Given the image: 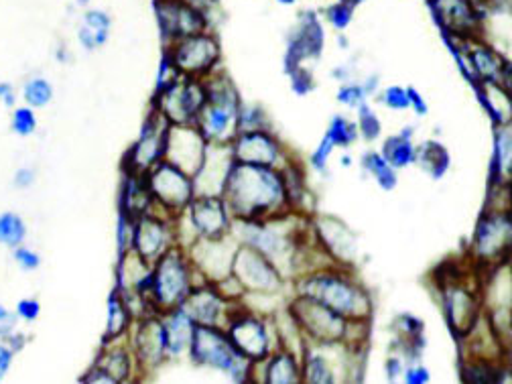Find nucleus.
Masks as SVG:
<instances>
[{
    "instance_id": "obj_1",
    "label": "nucleus",
    "mask_w": 512,
    "mask_h": 384,
    "mask_svg": "<svg viewBox=\"0 0 512 384\" xmlns=\"http://www.w3.org/2000/svg\"><path fill=\"white\" fill-rule=\"evenodd\" d=\"M232 218L273 220L293 212L281 167L232 163L224 194Z\"/></svg>"
},
{
    "instance_id": "obj_2",
    "label": "nucleus",
    "mask_w": 512,
    "mask_h": 384,
    "mask_svg": "<svg viewBox=\"0 0 512 384\" xmlns=\"http://www.w3.org/2000/svg\"><path fill=\"white\" fill-rule=\"evenodd\" d=\"M297 295L311 297L324 303L338 315L346 319H370L372 317V297L358 283L356 277L344 271V267H324L297 277Z\"/></svg>"
},
{
    "instance_id": "obj_3",
    "label": "nucleus",
    "mask_w": 512,
    "mask_h": 384,
    "mask_svg": "<svg viewBox=\"0 0 512 384\" xmlns=\"http://www.w3.org/2000/svg\"><path fill=\"white\" fill-rule=\"evenodd\" d=\"M206 104L202 106L196 126L208 143L230 145L238 135V114L242 100L230 78L218 70L204 78Z\"/></svg>"
},
{
    "instance_id": "obj_4",
    "label": "nucleus",
    "mask_w": 512,
    "mask_h": 384,
    "mask_svg": "<svg viewBox=\"0 0 512 384\" xmlns=\"http://www.w3.org/2000/svg\"><path fill=\"white\" fill-rule=\"evenodd\" d=\"M202 279L198 277L194 265H191L187 250L179 244L171 246L165 254L153 263L149 299L157 313L179 307Z\"/></svg>"
},
{
    "instance_id": "obj_5",
    "label": "nucleus",
    "mask_w": 512,
    "mask_h": 384,
    "mask_svg": "<svg viewBox=\"0 0 512 384\" xmlns=\"http://www.w3.org/2000/svg\"><path fill=\"white\" fill-rule=\"evenodd\" d=\"M187 356L194 364L220 370L236 382L250 380L252 362L234 348L222 326H196Z\"/></svg>"
},
{
    "instance_id": "obj_6",
    "label": "nucleus",
    "mask_w": 512,
    "mask_h": 384,
    "mask_svg": "<svg viewBox=\"0 0 512 384\" xmlns=\"http://www.w3.org/2000/svg\"><path fill=\"white\" fill-rule=\"evenodd\" d=\"M271 324L267 317L259 315L254 309L246 307V303L232 301L228 319H226V334L234 348L250 362H263L267 360L277 348L273 346Z\"/></svg>"
},
{
    "instance_id": "obj_7",
    "label": "nucleus",
    "mask_w": 512,
    "mask_h": 384,
    "mask_svg": "<svg viewBox=\"0 0 512 384\" xmlns=\"http://www.w3.org/2000/svg\"><path fill=\"white\" fill-rule=\"evenodd\" d=\"M147 185L153 196V210L165 218H179L191 200L196 198L194 177L169 161H159L147 175Z\"/></svg>"
},
{
    "instance_id": "obj_8",
    "label": "nucleus",
    "mask_w": 512,
    "mask_h": 384,
    "mask_svg": "<svg viewBox=\"0 0 512 384\" xmlns=\"http://www.w3.org/2000/svg\"><path fill=\"white\" fill-rule=\"evenodd\" d=\"M289 317L297 332L315 344H336L344 340L348 319L305 295H295L289 303Z\"/></svg>"
},
{
    "instance_id": "obj_9",
    "label": "nucleus",
    "mask_w": 512,
    "mask_h": 384,
    "mask_svg": "<svg viewBox=\"0 0 512 384\" xmlns=\"http://www.w3.org/2000/svg\"><path fill=\"white\" fill-rule=\"evenodd\" d=\"M232 277L240 283L246 295H277L285 287V277L277 269V265L265 256L261 250H256L246 244H238Z\"/></svg>"
},
{
    "instance_id": "obj_10",
    "label": "nucleus",
    "mask_w": 512,
    "mask_h": 384,
    "mask_svg": "<svg viewBox=\"0 0 512 384\" xmlns=\"http://www.w3.org/2000/svg\"><path fill=\"white\" fill-rule=\"evenodd\" d=\"M510 232L508 210H486L472 238V263L484 269H492L508 261Z\"/></svg>"
},
{
    "instance_id": "obj_11",
    "label": "nucleus",
    "mask_w": 512,
    "mask_h": 384,
    "mask_svg": "<svg viewBox=\"0 0 512 384\" xmlns=\"http://www.w3.org/2000/svg\"><path fill=\"white\" fill-rule=\"evenodd\" d=\"M165 53L169 55L171 63L181 76L200 78V80L210 76L216 70L222 55L220 43L216 35H212L210 31L183 37L167 45Z\"/></svg>"
},
{
    "instance_id": "obj_12",
    "label": "nucleus",
    "mask_w": 512,
    "mask_h": 384,
    "mask_svg": "<svg viewBox=\"0 0 512 384\" xmlns=\"http://www.w3.org/2000/svg\"><path fill=\"white\" fill-rule=\"evenodd\" d=\"M206 104L204 78L179 76L173 84L157 90L153 108L159 110L169 124H194L202 106Z\"/></svg>"
},
{
    "instance_id": "obj_13",
    "label": "nucleus",
    "mask_w": 512,
    "mask_h": 384,
    "mask_svg": "<svg viewBox=\"0 0 512 384\" xmlns=\"http://www.w3.org/2000/svg\"><path fill=\"white\" fill-rule=\"evenodd\" d=\"M441 297L452 332L466 338L484 311L480 287H472L464 275H458L456 279L441 283Z\"/></svg>"
},
{
    "instance_id": "obj_14",
    "label": "nucleus",
    "mask_w": 512,
    "mask_h": 384,
    "mask_svg": "<svg viewBox=\"0 0 512 384\" xmlns=\"http://www.w3.org/2000/svg\"><path fill=\"white\" fill-rule=\"evenodd\" d=\"M236 248L238 242L228 232L220 238H196L185 250L202 281L220 283L232 275Z\"/></svg>"
},
{
    "instance_id": "obj_15",
    "label": "nucleus",
    "mask_w": 512,
    "mask_h": 384,
    "mask_svg": "<svg viewBox=\"0 0 512 384\" xmlns=\"http://www.w3.org/2000/svg\"><path fill=\"white\" fill-rule=\"evenodd\" d=\"M128 344H131L139 374H151L169 360L165 326L159 313H147L135 319Z\"/></svg>"
},
{
    "instance_id": "obj_16",
    "label": "nucleus",
    "mask_w": 512,
    "mask_h": 384,
    "mask_svg": "<svg viewBox=\"0 0 512 384\" xmlns=\"http://www.w3.org/2000/svg\"><path fill=\"white\" fill-rule=\"evenodd\" d=\"M169 126V120L151 106V112L143 124L141 137L131 149H128L124 157L122 171L147 175L159 161H163Z\"/></svg>"
},
{
    "instance_id": "obj_17",
    "label": "nucleus",
    "mask_w": 512,
    "mask_h": 384,
    "mask_svg": "<svg viewBox=\"0 0 512 384\" xmlns=\"http://www.w3.org/2000/svg\"><path fill=\"white\" fill-rule=\"evenodd\" d=\"M155 15L167 45L189 35L204 33L210 27L208 15L187 0H155Z\"/></svg>"
},
{
    "instance_id": "obj_18",
    "label": "nucleus",
    "mask_w": 512,
    "mask_h": 384,
    "mask_svg": "<svg viewBox=\"0 0 512 384\" xmlns=\"http://www.w3.org/2000/svg\"><path fill=\"white\" fill-rule=\"evenodd\" d=\"M208 145L196 124H171L163 159L194 177L204 163Z\"/></svg>"
},
{
    "instance_id": "obj_19",
    "label": "nucleus",
    "mask_w": 512,
    "mask_h": 384,
    "mask_svg": "<svg viewBox=\"0 0 512 384\" xmlns=\"http://www.w3.org/2000/svg\"><path fill=\"white\" fill-rule=\"evenodd\" d=\"M196 238H220L230 232L232 214L222 196H196L183 212Z\"/></svg>"
},
{
    "instance_id": "obj_20",
    "label": "nucleus",
    "mask_w": 512,
    "mask_h": 384,
    "mask_svg": "<svg viewBox=\"0 0 512 384\" xmlns=\"http://www.w3.org/2000/svg\"><path fill=\"white\" fill-rule=\"evenodd\" d=\"M230 151H232L234 163H244V165L279 167V163L283 161V147L269 128L238 133L230 141Z\"/></svg>"
},
{
    "instance_id": "obj_21",
    "label": "nucleus",
    "mask_w": 512,
    "mask_h": 384,
    "mask_svg": "<svg viewBox=\"0 0 512 384\" xmlns=\"http://www.w3.org/2000/svg\"><path fill=\"white\" fill-rule=\"evenodd\" d=\"M313 232L317 244L324 248L326 256L336 267H352L358 252V238L342 220L334 216H319L313 222Z\"/></svg>"
},
{
    "instance_id": "obj_22",
    "label": "nucleus",
    "mask_w": 512,
    "mask_h": 384,
    "mask_svg": "<svg viewBox=\"0 0 512 384\" xmlns=\"http://www.w3.org/2000/svg\"><path fill=\"white\" fill-rule=\"evenodd\" d=\"M175 244V220L155 212H149L137 220L133 250H137L147 263L153 265L161 254H165Z\"/></svg>"
},
{
    "instance_id": "obj_23",
    "label": "nucleus",
    "mask_w": 512,
    "mask_h": 384,
    "mask_svg": "<svg viewBox=\"0 0 512 384\" xmlns=\"http://www.w3.org/2000/svg\"><path fill=\"white\" fill-rule=\"evenodd\" d=\"M232 301L226 299L214 283L200 281L189 291L179 307L194 319L196 326H226Z\"/></svg>"
},
{
    "instance_id": "obj_24",
    "label": "nucleus",
    "mask_w": 512,
    "mask_h": 384,
    "mask_svg": "<svg viewBox=\"0 0 512 384\" xmlns=\"http://www.w3.org/2000/svg\"><path fill=\"white\" fill-rule=\"evenodd\" d=\"M234 159L230 145L210 143L204 163L194 175L196 196H222Z\"/></svg>"
},
{
    "instance_id": "obj_25",
    "label": "nucleus",
    "mask_w": 512,
    "mask_h": 384,
    "mask_svg": "<svg viewBox=\"0 0 512 384\" xmlns=\"http://www.w3.org/2000/svg\"><path fill=\"white\" fill-rule=\"evenodd\" d=\"M151 273L153 265L147 263L143 256L137 250H124L118 256V265H116V291L122 297H133L141 295L149 299V289H151ZM151 303V299H149ZM153 307V305H151Z\"/></svg>"
},
{
    "instance_id": "obj_26",
    "label": "nucleus",
    "mask_w": 512,
    "mask_h": 384,
    "mask_svg": "<svg viewBox=\"0 0 512 384\" xmlns=\"http://www.w3.org/2000/svg\"><path fill=\"white\" fill-rule=\"evenodd\" d=\"M122 340H112V342H104L102 350L94 362V366H98L100 370H104L114 384L120 382H128L133 380L135 374H139L131 344Z\"/></svg>"
},
{
    "instance_id": "obj_27",
    "label": "nucleus",
    "mask_w": 512,
    "mask_h": 384,
    "mask_svg": "<svg viewBox=\"0 0 512 384\" xmlns=\"http://www.w3.org/2000/svg\"><path fill=\"white\" fill-rule=\"evenodd\" d=\"M118 208H120L122 216L133 218V220H139L141 216H145L153 210V196L149 191L145 175L122 171Z\"/></svg>"
},
{
    "instance_id": "obj_28",
    "label": "nucleus",
    "mask_w": 512,
    "mask_h": 384,
    "mask_svg": "<svg viewBox=\"0 0 512 384\" xmlns=\"http://www.w3.org/2000/svg\"><path fill=\"white\" fill-rule=\"evenodd\" d=\"M332 344H315L307 342L303 360H301V372L303 382L307 384H334L338 382V368L330 356Z\"/></svg>"
},
{
    "instance_id": "obj_29",
    "label": "nucleus",
    "mask_w": 512,
    "mask_h": 384,
    "mask_svg": "<svg viewBox=\"0 0 512 384\" xmlns=\"http://www.w3.org/2000/svg\"><path fill=\"white\" fill-rule=\"evenodd\" d=\"M159 315H161L163 326H165L169 358L185 356L189 352L191 338H194V332H196V322L185 313L183 307H173Z\"/></svg>"
},
{
    "instance_id": "obj_30",
    "label": "nucleus",
    "mask_w": 512,
    "mask_h": 384,
    "mask_svg": "<svg viewBox=\"0 0 512 384\" xmlns=\"http://www.w3.org/2000/svg\"><path fill=\"white\" fill-rule=\"evenodd\" d=\"M263 380L267 384H299L303 382V372H301V360L285 350L277 348L267 360H263Z\"/></svg>"
},
{
    "instance_id": "obj_31",
    "label": "nucleus",
    "mask_w": 512,
    "mask_h": 384,
    "mask_svg": "<svg viewBox=\"0 0 512 384\" xmlns=\"http://www.w3.org/2000/svg\"><path fill=\"white\" fill-rule=\"evenodd\" d=\"M435 7L443 25L456 35H466L474 29L476 17L470 0H435Z\"/></svg>"
},
{
    "instance_id": "obj_32",
    "label": "nucleus",
    "mask_w": 512,
    "mask_h": 384,
    "mask_svg": "<svg viewBox=\"0 0 512 384\" xmlns=\"http://www.w3.org/2000/svg\"><path fill=\"white\" fill-rule=\"evenodd\" d=\"M470 61H472V70H474L472 76L476 80H480L484 84L502 86L506 63L496 51H492L488 47H476L470 51Z\"/></svg>"
},
{
    "instance_id": "obj_33",
    "label": "nucleus",
    "mask_w": 512,
    "mask_h": 384,
    "mask_svg": "<svg viewBox=\"0 0 512 384\" xmlns=\"http://www.w3.org/2000/svg\"><path fill=\"white\" fill-rule=\"evenodd\" d=\"M133 324H135V315L126 307L120 293L114 289L108 297V324H106L104 342L128 338Z\"/></svg>"
},
{
    "instance_id": "obj_34",
    "label": "nucleus",
    "mask_w": 512,
    "mask_h": 384,
    "mask_svg": "<svg viewBox=\"0 0 512 384\" xmlns=\"http://www.w3.org/2000/svg\"><path fill=\"white\" fill-rule=\"evenodd\" d=\"M108 33H110V17L104 11H88L82 19L78 39L88 51H94L108 41Z\"/></svg>"
},
{
    "instance_id": "obj_35",
    "label": "nucleus",
    "mask_w": 512,
    "mask_h": 384,
    "mask_svg": "<svg viewBox=\"0 0 512 384\" xmlns=\"http://www.w3.org/2000/svg\"><path fill=\"white\" fill-rule=\"evenodd\" d=\"M415 161L433 179H441L447 173V169H450L452 157H450V153H447V149L441 143L427 141L425 145L415 149Z\"/></svg>"
},
{
    "instance_id": "obj_36",
    "label": "nucleus",
    "mask_w": 512,
    "mask_h": 384,
    "mask_svg": "<svg viewBox=\"0 0 512 384\" xmlns=\"http://www.w3.org/2000/svg\"><path fill=\"white\" fill-rule=\"evenodd\" d=\"M324 45V33L322 27H319L317 21H309V25L303 29V33L293 41L289 59H293V68H297V63L309 55H319Z\"/></svg>"
},
{
    "instance_id": "obj_37",
    "label": "nucleus",
    "mask_w": 512,
    "mask_h": 384,
    "mask_svg": "<svg viewBox=\"0 0 512 384\" xmlns=\"http://www.w3.org/2000/svg\"><path fill=\"white\" fill-rule=\"evenodd\" d=\"M380 155L393 169H403V167L415 163V147L411 143V137H407L403 133L384 141Z\"/></svg>"
},
{
    "instance_id": "obj_38",
    "label": "nucleus",
    "mask_w": 512,
    "mask_h": 384,
    "mask_svg": "<svg viewBox=\"0 0 512 384\" xmlns=\"http://www.w3.org/2000/svg\"><path fill=\"white\" fill-rule=\"evenodd\" d=\"M27 238V224L17 212L0 214V244L7 248H17Z\"/></svg>"
},
{
    "instance_id": "obj_39",
    "label": "nucleus",
    "mask_w": 512,
    "mask_h": 384,
    "mask_svg": "<svg viewBox=\"0 0 512 384\" xmlns=\"http://www.w3.org/2000/svg\"><path fill=\"white\" fill-rule=\"evenodd\" d=\"M362 163H364L366 171L376 179V183L384 191H391L397 187V173L387 161H384V157L380 153H366Z\"/></svg>"
},
{
    "instance_id": "obj_40",
    "label": "nucleus",
    "mask_w": 512,
    "mask_h": 384,
    "mask_svg": "<svg viewBox=\"0 0 512 384\" xmlns=\"http://www.w3.org/2000/svg\"><path fill=\"white\" fill-rule=\"evenodd\" d=\"M23 100L33 110L45 108L53 100V86L45 78H31L23 86Z\"/></svg>"
},
{
    "instance_id": "obj_41",
    "label": "nucleus",
    "mask_w": 512,
    "mask_h": 384,
    "mask_svg": "<svg viewBox=\"0 0 512 384\" xmlns=\"http://www.w3.org/2000/svg\"><path fill=\"white\" fill-rule=\"evenodd\" d=\"M510 161H512V149H510V128L508 124L498 131L496 135V169H498V177L504 183L510 181Z\"/></svg>"
},
{
    "instance_id": "obj_42",
    "label": "nucleus",
    "mask_w": 512,
    "mask_h": 384,
    "mask_svg": "<svg viewBox=\"0 0 512 384\" xmlns=\"http://www.w3.org/2000/svg\"><path fill=\"white\" fill-rule=\"evenodd\" d=\"M328 137L336 147H350L358 139V124L350 122L344 116H336L330 124Z\"/></svg>"
},
{
    "instance_id": "obj_43",
    "label": "nucleus",
    "mask_w": 512,
    "mask_h": 384,
    "mask_svg": "<svg viewBox=\"0 0 512 384\" xmlns=\"http://www.w3.org/2000/svg\"><path fill=\"white\" fill-rule=\"evenodd\" d=\"M11 128L19 137H31L37 131V116L29 106H15L11 114Z\"/></svg>"
},
{
    "instance_id": "obj_44",
    "label": "nucleus",
    "mask_w": 512,
    "mask_h": 384,
    "mask_svg": "<svg viewBox=\"0 0 512 384\" xmlns=\"http://www.w3.org/2000/svg\"><path fill=\"white\" fill-rule=\"evenodd\" d=\"M259 128H269V118L259 106H244L238 114V133L259 131Z\"/></svg>"
},
{
    "instance_id": "obj_45",
    "label": "nucleus",
    "mask_w": 512,
    "mask_h": 384,
    "mask_svg": "<svg viewBox=\"0 0 512 384\" xmlns=\"http://www.w3.org/2000/svg\"><path fill=\"white\" fill-rule=\"evenodd\" d=\"M382 124L378 120V116L370 110L368 104H360L358 106V133L366 139V141H374L380 137Z\"/></svg>"
},
{
    "instance_id": "obj_46",
    "label": "nucleus",
    "mask_w": 512,
    "mask_h": 384,
    "mask_svg": "<svg viewBox=\"0 0 512 384\" xmlns=\"http://www.w3.org/2000/svg\"><path fill=\"white\" fill-rule=\"evenodd\" d=\"M135 224L137 220L133 218H126L120 214L118 218V252L124 250H131L133 248V240H135Z\"/></svg>"
},
{
    "instance_id": "obj_47",
    "label": "nucleus",
    "mask_w": 512,
    "mask_h": 384,
    "mask_svg": "<svg viewBox=\"0 0 512 384\" xmlns=\"http://www.w3.org/2000/svg\"><path fill=\"white\" fill-rule=\"evenodd\" d=\"M13 259H15V263H17L23 271H35V269H39V265H41L39 254H37L35 250L27 248L25 244L13 248Z\"/></svg>"
},
{
    "instance_id": "obj_48",
    "label": "nucleus",
    "mask_w": 512,
    "mask_h": 384,
    "mask_svg": "<svg viewBox=\"0 0 512 384\" xmlns=\"http://www.w3.org/2000/svg\"><path fill=\"white\" fill-rule=\"evenodd\" d=\"M384 104L393 110H407L411 108V100H409V92L405 88L393 86L387 92H384Z\"/></svg>"
},
{
    "instance_id": "obj_49",
    "label": "nucleus",
    "mask_w": 512,
    "mask_h": 384,
    "mask_svg": "<svg viewBox=\"0 0 512 384\" xmlns=\"http://www.w3.org/2000/svg\"><path fill=\"white\" fill-rule=\"evenodd\" d=\"M15 313H17L19 319H23V322L31 324V322H35V319H37L39 313H41V303H39L37 299H33V297L21 299V301L17 303Z\"/></svg>"
},
{
    "instance_id": "obj_50",
    "label": "nucleus",
    "mask_w": 512,
    "mask_h": 384,
    "mask_svg": "<svg viewBox=\"0 0 512 384\" xmlns=\"http://www.w3.org/2000/svg\"><path fill=\"white\" fill-rule=\"evenodd\" d=\"M334 143H332V139L326 135V139L322 141V145L317 147V151L311 155V167L313 169H317V171H324L326 169V165H328V159H330V155H332V151H334Z\"/></svg>"
},
{
    "instance_id": "obj_51",
    "label": "nucleus",
    "mask_w": 512,
    "mask_h": 384,
    "mask_svg": "<svg viewBox=\"0 0 512 384\" xmlns=\"http://www.w3.org/2000/svg\"><path fill=\"white\" fill-rule=\"evenodd\" d=\"M328 19L336 29H346L348 23L352 21V7L346 3H338L328 11Z\"/></svg>"
},
{
    "instance_id": "obj_52",
    "label": "nucleus",
    "mask_w": 512,
    "mask_h": 384,
    "mask_svg": "<svg viewBox=\"0 0 512 384\" xmlns=\"http://www.w3.org/2000/svg\"><path fill=\"white\" fill-rule=\"evenodd\" d=\"M15 354L17 352L7 342L0 340V382H3L7 378V374L11 372L13 362H15Z\"/></svg>"
},
{
    "instance_id": "obj_53",
    "label": "nucleus",
    "mask_w": 512,
    "mask_h": 384,
    "mask_svg": "<svg viewBox=\"0 0 512 384\" xmlns=\"http://www.w3.org/2000/svg\"><path fill=\"white\" fill-rule=\"evenodd\" d=\"M338 100L346 106H360L364 102V90L360 86H346L340 90Z\"/></svg>"
},
{
    "instance_id": "obj_54",
    "label": "nucleus",
    "mask_w": 512,
    "mask_h": 384,
    "mask_svg": "<svg viewBox=\"0 0 512 384\" xmlns=\"http://www.w3.org/2000/svg\"><path fill=\"white\" fill-rule=\"evenodd\" d=\"M291 80H293V90H295L297 94H307V92L313 88V84H311V76H309L305 70L293 68Z\"/></svg>"
},
{
    "instance_id": "obj_55",
    "label": "nucleus",
    "mask_w": 512,
    "mask_h": 384,
    "mask_svg": "<svg viewBox=\"0 0 512 384\" xmlns=\"http://www.w3.org/2000/svg\"><path fill=\"white\" fill-rule=\"evenodd\" d=\"M35 177L37 175H35V171L31 167H21V169H17L13 183H15L17 189H29L35 183Z\"/></svg>"
},
{
    "instance_id": "obj_56",
    "label": "nucleus",
    "mask_w": 512,
    "mask_h": 384,
    "mask_svg": "<svg viewBox=\"0 0 512 384\" xmlns=\"http://www.w3.org/2000/svg\"><path fill=\"white\" fill-rule=\"evenodd\" d=\"M405 380H407V384H425V382H429V370L423 366L407 368Z\"/></svg>"
},
{
    "instance_id": "obj_57",
    "label": "nucleus",
    "mask_w": 512,
    "mask_h": 384,
    "mask_svg": "<svg viewBox=\"0 0 512 384\" xmlns=\"http://www.w3.org/2000/svg\"><path fill=\"white\" fill-rule=\"evenodd\" d=\"M0 102H3L7 108L17 106V90L9 82H0Z\"/></svg>"
},
{
    "instance_id": "obj_58",
    "label": "nucleus",
    "mask_w": 512,
    "mask_h": 384,
    "mask_svg": "<svg viewBox=\"0 0 512 384\" xmlns=\"http://www.w3.org/2000/svg\"><path fill=\"white\" fill-rule=\"evenodd\" d=\"M407 92H409V100H411V106L415 108V112H417L419 116H425V114H427V104L423 102V98L419 96V92H417L415 88H407Z\"/></svg>"
},
{
    "instance_id": "obj_59",
    "label": "nucleus",
    "mask_w": 512,
    "mask_h": 384,
    "mask_svg": "<svg viewBox=\"0 0 512 384\" xmlns=\"http://www.w3.org/2000/svg\"><path fill=\"white\" fill-rule=\"evenodd\" d=\"M3 342H7L15 352H21L23 348H25V344H27V338L17 330V332H13L7 340H3Z\"/></svg>"
},
{
    "instance_id": "obj_60",
    "label": "nucleus",
    "mask_w": 512,
    "mask_h": 384,
    "mask_svg": "<svg viewBox=\"0 0 512 384\" xmlns=\"http://www.w3.org/2000/svg\"><path fill=\"white\" fill-rule=\"evenodd\" d=\"M387 370H389V378H391V380H395L399 374H403V362H401V358H391V360L387 362Z\"/></svg>"
},
{
    "instance_id": "obj_61",
    "label": "nucleus",
    "mask_w": 512,
    "mask_h": 384,
    "mask_svg": "<svg viewBox=\"0 0 512 384\" xmlns=\"http://www.w3.org/2000/svg\"><path fill=\"white\" fill-rule=\"evenodd\" d=\"M15 315H17L15 311L7 309L3 303H0V322H7V319H11V317H15Z\"/></svg>"
},
{
    "instance_id": "obj_62",
    "label": "nucleus",
    "mask_w": 512,
    "mask_h": 384,
    "mask_svg": "<svg viewBox=\"0 0 512 384\" xmlns=\"http://www.w3.org/2000/svg\"><path fill=\"white\" fill-rule=\"evenodd\" d=\"M342 3H346V5H350V7H354V5H358V3H362V0H342Z\"/></svg>"
},
{
    "instance_id": "obj_63",
    "label": "nucleus",
    "mask_w": 512,
    "mask_h": 384,
    "mask_svg": "<svg viewBox=\"0 0 512 384\" xmlns=\"http://www.w3.org/2000/svg\"><path fill=\"white\" fill-rule=\"evenodd\" d=\"M342 165H344V167H350V165H352V159L346 155V157L342 159Z\"/></svg>"
},
{
    "instance_id": "obj_64",
    "label": "nucleus",
    "mask_w": 512,
    "mask_h": 384,
    "mask_svg": "<svg viewBox=\"0 0 512 384\" xmlns=\"http://www.w3.org/2000/svg\"><path fill=\"white\" fill-rule=\"evenodd\" d=\"M281 5H291V3H295V0H279Z\"/></svg>"
}]
</instances>
